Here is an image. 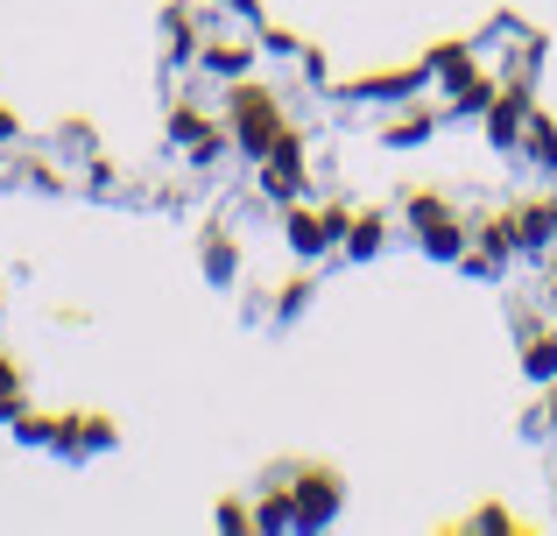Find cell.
I'll return each instance as SVG.
<instances>
[{"instance_id":"cell-1","label":"cell","mask_w":557,"mask_h":536,"mask_svg":"<svg viewBox=\"0 0 557 536\" xmlns=\"http://www.w3.org/2000/svg\"><path fill=\"white\" fill-rule=\"evenodd\" d=\"M283 99L269 92V85H247V78H233V92H226V135L240 141L247 155H269V141L283 135Z\"/></svg>"},{"instance_id":"cell-2","label":"cell","mask_w":557,"mask_h":536,"mask_svg":"<svg viewBox=\"0 0 557 536\" xmlns=\"http://www.w3.org/2000/svg\"><path fill=\"white\" fill-rule=\"evenodd\" d=\"M409 226H417L423 254H437V262H459L466 254V226H459V212H451V198L409 191Z\"/></svg>"},{"instance_id":"cell-3","label":"cell","mask_w":557,"mask_h":536,"mask_svg":"<svg viewBox=\"0 0 557 536\" xmlns=\"http://www.w3.org/2000/svg\"><path fill=\"white\" fill-rule=\"evenodd\" d=\"M339 501H346V481L332 466H297V473H289V523H297V529L332 523Z\"/></svg>"},{"instance_id":"cell-4","label":"cell","mask_w":557,"mask_h":536,"mask_svg":"<svg viewBox=\"0 0 557 536\" xmlns=\"http://www.w3.org/2000/svg\"><path fill=\"white\" fill-rule=\"evenodd\" d=\"M346 226H354L346 205H289L283 234H289V248H297L304 262H318L325 248H346Z\"/></svg>"},{"instance_id":"cell-5","label":"cell","mask_w":557,"mask_h":536,"mask_svg":"<svg viewBox=\"0 0 557 536\" xmlns=\"http://www.w3.org/2000/svg\"><path fill=\"white\" fill-rule=\"evenodd\" d=\"M261 191L269 198H297L304 191V135L297 127H283V135L269 141V155H261Z\"/></svg>"},{"instance_id":"cell-6","label":"cell","mask_w":557,"mask_h":536,"mask_svg":"<svg viewBox=\"0 0 557 536\" xmlns=\"http://www.w3.org/2000/svg\"><path fill=\"white\" fill-rule=\"evenodd\" d=\"M522 127H530V92H522V85H502V92H494V107H487V135L502 141V149H516Z\"/></svg>"},{"instance_id":"cell-7","label":"cell","mask_w":557,"mask_h":536,"mask_svg":"<svg viewBox=\"0 0 557 536\" xmlns=\"http://www.w3.org/2000/svg\"><path fill=\"white\" fill-rule=\"evenodd\" d=\"M522 374L530 382H557V332L536 325V317H522Z\"/></svg>"},{"instance_id":"cell-8","label":"cell","mask_w":557,"mask_h":536,"mask_svg":"<svg viewBox=\"0 0 557 536\" xmlns=\"http://www.w3.org/2000/svg\"><path fill=\"white\" fill-rule=\"evenodd\" d=\"M516 240L530 254H544L557 240V198H530V205H516Z\"/></svg>"},{"instance_id":"cell-9","label":"cell","mask_w":557,"mask_h":536,"mask_svg":"<svg viewBox=\"0 0 557 536\" xmlns=\"http://www.w3.org/2000/svg\"><path fill=\"white\" fill-rule=\"evenodd\" d=\"M423 78H431V64H409V71H368V78H354V92H360V99H409Z\"/></svg>"},{"instance_id":"cell-10","label":"cell","mask_w":557,"mask_h":536,"mask_svg":"<svg viewBox=\"0 0 557 536\" xmlns=\"http://www.w3.org/2000/svg\"><path fill=\"white\" fill-rule=\"evenodd\" d=\"M64 452H99V445H113V424L107 416H57V438Z\"/></svg>"},{"instance_id":"cell-11","label":"cell","mask_w":557,"mask_h":536,"mask_svg":"<svg viewBox=\"0 0 557 536\" xmlns=\"http://www.w3.org/2000/svg\"><path fill=\"white\" fill-rule=\"evenodd\" d=\"M198 64L219 71V78H247L255 50H247V42H233V36H212V42H198Z\"/></svg>"},{"instance_id":"cell-12","label":"cell","mask_w":557,"mask_h":536,"mask_svg":"<svg viewBox=\"0 0 557 536\" xmlns=\"http://www.w3.org/2000/svg\"><path fill=\"white\" fill-rule=\"evenodd\" d=\"M522 149H530V163H536V170H557V121H550V107H530Z\"/></svg>"},{"instance_id":"cell-13","label":"cell","mask_w":557,"mask_h":536,"mask_svg":"<svg viewBox=\"0 0 557 536\" xmlns=\"http://www.w3.org/2000/svg\"><path fill=\"white\" fill-rule=\"evenodd\" d=\"M381 248H388V220H381V212H354V226H346V254H354V262H374Z\"/></svg>"},{"instance_id":"cell-14","label":"cell","mask_w":557,"mask_h":536,"mask_svg":"<svg viewBox=\"0 0 557 536\" xmlns=\"http://www.w3.org/2000/svg\"><path fill=\"white\" fill-rule=\"evenodd\" d=\"M431 127H437V107H409V113H395V121L381 127V141H388V149H417Z\"/></svg>"},{"instance_id":"cell-15","label":"cell","mask_w":557,"mask_h":536,"mask_svg":"<svg viewBox=\"0 0 557 536\" xmlns=\"http://www.w3.org/2000/svg\"><path fill=\"white\" fill-rule=\"evenodd\" d=\"M480 254H487L494 269H502L508 254H522V240H516V212H502V220H487V226H480Z\"/></svg>"},{"instance_id":"cell-16","label":"cell","mask_w":557,"mask_h":536,"mask_svg":"<svg viewBox=\"0 0 557 536\" xmlns=\"http://www.w3.org/2000/svg\"><path fill=\"white\" fill-rule=\"evenodd\" d=\"M431 71L451 85V92H459V85L473 78V57H466V42H437V50H431Z\"/></svg>"},{"instance_id":"cell-17","label":"cell","mask_w":557,"mask_h":536,"mask_svg":"<svg viewBox=\"0 0 557 536\" xmlns=\"http://www.w3.org/2000/svg\"><path fill=\"white\" fill-rule=\"evenodd\" d=\"M494 92H502V85H494L487 71H473V78H466L459 92H451V99H459V107H451V113H487V107H494Z\"/></svg>"},{"instance_id":"cell-18","label":"cell","mask_w":557,"mask_h":536,"mask_svg":"<svg viewBox=\"0 0 557 536\" xmlns=\"http://www.w3.org/2000/svg\"><path fill=\"white\" fill-rule=\"evenodd\" d=\"M233 262H240V254H233V240H226V234H212V240H205V269H212L219 283L233 275Z\"/></svg>"},{"instance_id":"cell-19","label":"cell","mask_w":557,"mask_h":536,"mask_svg":"<svg viewBox=\"0 0 557 536\" xmlns=\"http://www.w3.org/2000/svg\"><path fill=\"white\" fill-rule=\"evenodd\" d=\"M261 42H269V57H297V50H304L289 28H269V22H261Z\"/></svg>"},{"instance_id":"cell-20","label":"cell","mask_w":557,"mask_h":536,"mask_svg":"<svg viewBox=\"0 0 557 536\" xmlns=\"http://www.w3.org/2000/svg\"><path fill=\"white\" fill-rule=\"evenodd\" d=\"M247 523H255V515H247L240 501H219V529H247Z\"/></svg>"},{"instance_id":"cell-21","label":"cell","mask_w":557,"mask_h":536,"mask_svg":"<svg viewBox=\"0 0 557 536\" xmlns=\"http://www.w3.org/2000/svg\"><path fill=\"white\" fill-rule=\"evenodd\" d=\"M8 388H22V367H14V360H0V396H8Z\"/></svg>"},{"instance_id":"cell-22","label":"cell","mask_w":557,"mask_h":536,"mask_svg":"<svg viewBox=\"0 0 557 536\" xmlns=\"http://www.w3.org/2000/svg\"><path fill=\"white\" fill-rule=\"evenodd\" d=\"M544 289H550V303H557V254H550V275H544Z\"/></svg>"},{"instance_id":"cell-23","label":"cell","mask_w":557,"mask_h":536,"mask_svg":"<svg viewBox=\"0 0 557 536\" xmlns=\"http://www.w3.org/2000/svg\"><path fill=\"white\" fill-rule=\"evenodd\" d=\"M550 438H557V382H550Z\"/></svg>"}]
</instances>
